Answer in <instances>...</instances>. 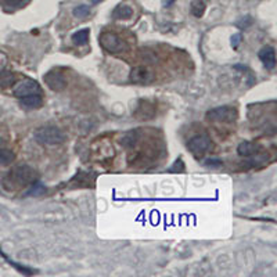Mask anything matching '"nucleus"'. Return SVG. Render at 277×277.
Instances as JSON below:
<instances>
[{"instance_id": "1", "label": "nucleus", "mask_w": 277, "mask_h": 277, "mask_svg": "<svg viewBox=\"0 0 277 277\" xmlns=\"http://www.w3.org/2000/svg\"><path fill=\"white\" fill-rule=\"evenodd\" d=\"M36 177L38 173L34 168H31L29 165H18L10 170V173L7 175V180L10 181L12 186L25 187L32 184L36 180Z\"/></svg>"}, {"instance_id": "2", "label": "nucleus", "mask_w": 277, "mask_h": 277, "mask_svg": "<svg viewBox=\"0 0 277 277\" xmlns=\"http://www.w3.org/2000/svg\"><path fill=\"white\" fill-rule=\"evenodd\" d=\"M34 137L36 143H39L42 146H57L65 140L64 132L57 126H42L35 130Z\"/></svg>"}, {"instance_id": "3", "label": "nucleus", "mask_w": 277, "mask_h": 277, "mask_svg": "<svg viewBox=\"0 0 277 277\" xmlns=\"http://www.w3.org/2000/svg\"><path fill=\"white\" fill-rule=\"evenodd\" d=\"M207 119L211 122H218V124H230L237 119V110L230 106L212 108L207 113Z\"/></svg>"}, {"instance_id": "4", "label": "nucleus", "mask_w": 277, "mask_h": 277, "mask_svg": "<svg viewBox=\"0 0 277 277\" xmlns=\"http://www.w3.org/2000/svg\"><path fill=\"white\" fill-rule=\"evenodd\" d=\"M212 147V142L208 136H194L187 142V150L196 157V158H203L205 154L208 153Z\"/></svg>"}, {"instance_id": "5", "label": "nucleus", "mask_w": 277, "mask_h": 277, "mask_svg": "<svg viewBox=\"0 0 277 277\" xmlns=\"http://www.w3.org/2000/svg\"><path fill=\"white\" fill-rule=\"evenodd\" d=\"M38 93H40V85L36 80L29 79V78H24L13 85V95L20 99L31 95H38Z\"/></svg>"}, {"instance_id": "6", "label": "nucleus", "mask_w": 277, "mask_h": 277, "mask_svg": "<svg viewBox=\"0 0 277 277\" xmlns=\"http://www.w3.org/2000/svg\"><path fill=\"white\" fill-rule=\"evenodd\" d=\"M99 42H100V46L104 50L108 51V53H113V54L121 53L125 47L124 42L119 39L118 35L113 34V32H103L99 36Z\"/></svg>"}, {"instance_id": "7", "label": "nucleus", "mask_w": 277, "mask_h": 277, "mask_svg": "<svg viewBox=\"0 0 277 277\" xmlns=\"http://www.w3.org/2000/svg\"><path fill=\"white\" fill-rule=\"evenodd\" d=\"M133 117L137 121H148L155 117V107L153 103L147 102V100H140L137 107L133 111Z\"/></svg>"}, {"instance_id": "8", "label": "nucleus", "mask_w": 277, "mask_h": 277, "mask_svg": "<svg viewBox=\"0 0 277 277\" xmlns=\"http://www.w3.org/2000/svg\"><path fill=\"white\" fill-rule=\"evenodd\" d=\"M45 82L46 85L49 86L53 90L60 91L62 90L65 86H67V79L65 76L60 72V71H56V69H51L47 74L45 75Z\"/></svg>"}, {"instance_id": "9", "label": "nucleus", "mask_w": 277, "mask_h": 277, "mask_svg": "<svg viewBox=\"0 0 277 277\" xmlns=\"http://www.w3.org/2000/svg\"><path fill=\"white\" fill-rule=\"evenodd\" d=\"M153 72L148 67H144V65H140V67H136L132 69L130 72V80L133 83H148L153 80Z\"/></svg>"}, {"instance_id": "10", "label": "nucleus", "mask_w": 277, "mask_h": 277, "mask_svg": "<svg viewBox=\"0 0 277 277\" xmlns=\"http://www.w3.org/2000/svg\"><path fill=\"white\" fill-rule=\"evenodd\" d=\"M259 60L267 69L273 71L276 68V51L271 46H266L259 51Z\"/></svg>"}, {"instance_id": "11", "label": "nucleus", "mask_w": 277, "mask_h": 277, "mask_svg": "<svg viewBox=\"0 0 277 277\" xmlns=\"http://www.w3.org/2000/svg\"><path fill=\"white\" fill-rule=\"evenodd\" d=\"M237 153L238 155H241V157H259L260 147H258L255 143L243 142L238 144Z\"/></svg>"}, {"instance_id": "12", "label": "nucleus", "mask_w": 277, "mask_h": 277, "mask_svg": "<svg viewBox=\"0 0 277 277\" xmlns=\"http://www.w3.org/2000/svg\"><path fill=\"white\" fill-rule=\"evenodd\" d=\"M113 17L115 20H129L133 17V9L128 5H121L114 10Z\"/></svg>"}, {"instance_id": "13", "label": "nucleus", "mask_w": 277, "mask_h": 277, "mask_svg": "<svg viewBox=\"0 0 277 277\" xmlns=\"http://www.w3.org/2000/svg\"><path fill=\"white\" fill-rule=\"evenodd\" d=\"M21 104L27 108H39L43 104V97L38 95H31V96L23 97L21 99Z\"/></svg>"}, {"instance_id": "14", "label": "nucleus", "mask_w": 277, "mask_h": 277, "mask_svg": "<svg viewBox=\"0 0 277 277\" xmlns=\"http://www.w3.org/2000/svg\"><path fill=\"white\" fill-rule=\"evenodd\" d=\"M205 10H207V5L204 0H193L190 5V12L194 17L201 18L205 14Z\"/></svg>"}, {"instance_id": "15", "label": "nucleus", "mask_w": 277, "mask_h": 277, "mask_svg": "<svg viewBox=\"0 0 277 277\" xmlns=\"http://www.w3.org/2000/svg\"><path fill=\"white\" fill-rule=\"evenodd\" d=\"M89 34H90V31L87 28L80 29V31H78V32H75V34L72 35L71 40H72L74 45H85V43H87V40H89Z\"/></svg>"}, {"instance_id": "16", "label": "nucleus", "mask_w": 277, "mask_h": 277, "mask_svg": "<svg viewBox=\"0 0 277 277\" xmlns=\"http://www.w3.org/2000/svg\"><path fill=\"white\" fill-rule=\"evenodd\" d=\"M14 83H16L14 74L3 69V71L0 72V86H2V87H10V86H13Z\"/></svg>"}, {"instance_id": "17", "label": "nucleus", "mask_w": 277, "mask_h": 277, "mask_svg": "<svg viewBox=\"0 0 277 277\" xmlns=\"http://www.w3.org/2000/svg\"><path fill=\"white\" fill-rule=\"evenodd\" d=\"M46 193V187L39 183V181L35 180L32 183V186L29 189L28 192H27V196H31V197H39V196H43Z\"/></svg>"}, {"instance_id": "18", "label": "nucleus", "mask_w": 277, "mask_h": 277, "mask_svg": "<svg viewBox=\"0 0 277 277\" xmlns=\"http://www.w3.org/2000/svg\"><path fill=\"white\" fill-rule=\"evenodd\" d=\"M28 2L29 0H3V7L9 12H13V10H17L20 7L25 6Z\"/></svg>"}, {"instance_id": "19", "label": "nucleus", "mask_w": 277, "mask_h": 277, "mask_svg": "<svg viewBox=\"0 0 277 277\" xmlns=\"http://www.w3.org/2000/svg\"><path fill=\"white\" fill-rule=\"evenodd\" d=\"M14 161V153L7 148H0V164L7 165Z\"/></svg>"}, {"instance_id": "20", "label": "nucleus", "mask_w": 277, "mask_h": 277, "mask_svg": "<svg viewBox=\"0 0 277 277\" xmlns=\"http://www.w3.org/2000/svg\"><path fill=\"white\" fill-rule=\"evenodd\" d=\"M122 144L126 146V147H130V146H133L136 142H137V133L136 132H128L126 135L122 137Z\"/></svg>"}, {"instance_id": "21", "label": "nucleus", "mask_w": 277, "mask_h": 277, "mask_svg": "<svg viewBox=\"0 0 277 277\" xmlns=\"http://www.w3.org/2000/svg\"><path fill=\"white\" fill-rule=\"evenodd\" d=\"M89 14H90V9H89V6H85V5H80V6L74 9V16L76 18H86Z\"/></svg>"}, {"instance_id": "22", "label": "nucleus", "mask_w": 277, "mask_h": 277, "mask_svg": "<svg viewBox=\"0 0 277 277\" xmlns=\"http://www.w3.org/2000/svg\"><path fill=\"white\" fill-rule=\"evenodd\" d=\"M241 40H243V36H241V34L233 35V36H232L233 49H238V46L241 45Z\"/></svg>"}, {"instance_id": "23", "label": "nucleus", "mask_w": 277, "mask_h": 277, "mask_svg": "<svg viewBox=\"0 0 277 277\" xmlns=\"http://www.w3.org/2000/svg\"><path fill=\"white\" fill-rule=\"evenodd\" d=\"M251 24H252V18L245 17V18H243V20H240L237 25L240 27V28H247V27H249Z\"/></svg>"}, {"instance_id": "24", "label": "nucleus", "mask_w": 277, "mask_h": 277, "mask_svg": "<svg viewBox=\"0 0 277 277\" xmlns=\"http://www.w3.org/2000/svg\"><path fill=\"white\" fill-rule=\"evenodd\" d=\"M205 165H207V166H221L222 165V161L221 159H208V161H207V162H205Z\"/></svg>"}, {"instance_id": "25", "label": "nucleus", "mask_w": 277, "mask_h": 277, "mask_svg": "<svg viewBox=\"0 0 277 277\" xmlns=\"http://www.w3.org/2000/svg\"><path fill=\"white\" fill-rule=\"evenodd\" d=\"M7 65V57L3 54V53H0V72L5 69V67Z\"/></svg>"}, {"instance_id": "26", "label": "nucleus", "mask_w": 277, "mask_h": 277, "mask_svg": "<svg viewBox=\"0 0 277 277\" xmlns=\"http://www.w3.org/2000/svg\"><path fill=\"white\" fill-rule=\"evenodd\" d=\"M161 2H162V6L164 7H169L173 5V2H175V0H161Z\"/></svg>"}, {"instance_id": "27", "label": "nucleus", "mask_w": 277, "mask_h": 277, "mask_svg": "<svg viewBox=\"0 0 277 277\" xmlns=\"http://www.w3.org/2000/svg\"><path fill=\"white\" fill-rule=\"evenodd\" d=\"M100 2H103V0H90V3L91 5H99Z\"/></svg>"}]
</instances>
